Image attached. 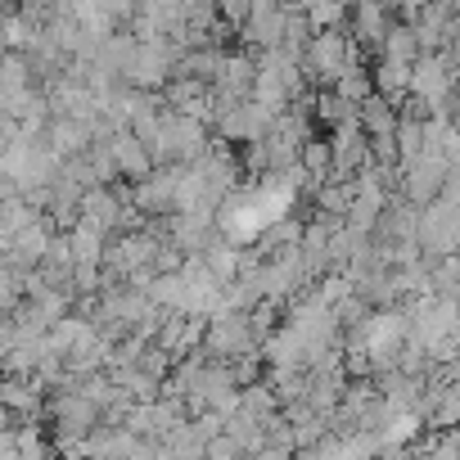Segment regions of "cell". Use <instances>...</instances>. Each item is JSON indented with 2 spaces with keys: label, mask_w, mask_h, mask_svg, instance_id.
I'll use <instances>...</instances> for the list:
<instances>
[{
  "label": "cell",
  "mask_w": 460,
  "mask_h": 460,
  "mask_svg": "<svg viewBox=\"0 0 460 460\" xmlns=\"http://www.w3.org/2000/svg\"><path fill=\"white\" fill-rule=\"evenodd\" d=\"M46 145L59 158H82L95 145V122H77V118H50L46 127Z\"/></svg>",
  "instance_id": "cell-4"
},
{
  "label": "cell",
  "mask_w": 460,
  "mask_h": 460,
  "mask_svg": "<svg viewBox=\"0 0 460 460\" xmlns=\"http://www.w3.org/2000/svg\"><path fill=\"white\" fill-rule=\"evenodd\" d=\"M357 23H361V37L370 41V37H379V32H384V10L366 0V5L357 10Z\"/></svg>",
  "instance_id": "cell-6"
},
{
  "label": "cell",
  "mask_w": 460,
  "mask_h": 460,
  "mask_svg": "<svg viewBox=\"0 0 460 460\" xmlns=\"http://www.w3.org/2000/svg\"><path fill=\"white\" fill-rule=\"evenodd\" d=\"M68 235V249H73V262L77 267H104V249H109V235H100L95 226H86V221H77L73 230H64Z\"/></svg>",
  "instance_id": "cell-5"
},
{
  "label": "cell",
  "mask_w": 460,
  "mask_h": 460,
  "mask_svg": "<svg viewBox=\"0 0 460 460\" xmlns=\"http://www.w3.org/2000/svg\"><path fill=\"white\" fill-rule=\"evenodd\" d=\"M285 19H289V5H285V0H253V5H249V19L240 23L244 46H253V50H276L280 37H285Z\"/></svg>",
  "instance_id": "cell-1"
},
{
  "label": "cell",
  "mask_w": 460,
  "mask_h": 460,
  "mask_svg": "<svg viewBox=\"0 0 460 460\" xmlns=\"http://www.w3.org/2000/svg\"><path fill=\"white\" fill-rule=\"evenodd\" d=\"M104 149H109V158H113L122 185H136V181H145V176L154 172V158H149V149L136 140L131 127H118V131L104 140Z\"/></svg>",
  "instance_id": "cell-2"
},
{
  "label": "cell",
  "mask_w": 460,
  "mask_h": 460,
  "mask_svg": "<svg viewBox=\"0 0 460 460\" xmlns=\"http://www.w3.org/2000/svg\"><path fill=\"white\" fill-rule=\"evenodd\" d=\"M307 64H312V73L321 77V82H339V77H348V41L330 28V32H316L312 41H307Z\"/></svg>",
  "instance_id": "cell-3"
},
{
  "label": "cell",
  "mask_w": 460,
  "mask_h": 460,
  "mask_svg": "<svg viewBox=\"0 0 460 460\" xmlns=\"http://www.w3.org/2000/svg\"><path fill=\"white\" fill-rule=\"evenodd\" d=\"M19 5V0H0V14H5V10H14Z\"/></svg>",
  "instance_id": "cell-7"
}]
</instances>
